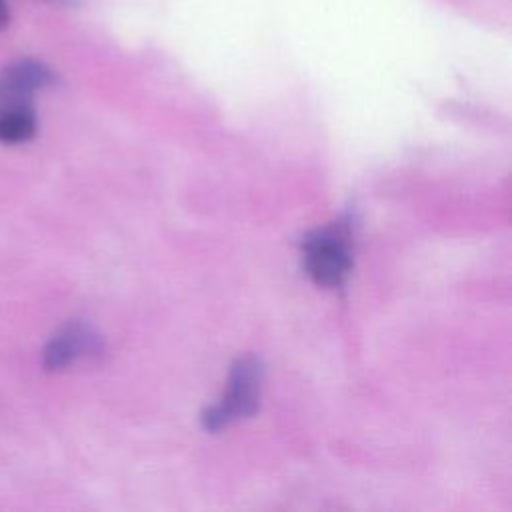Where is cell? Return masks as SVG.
<instances>
[{
	"label": "cell",
	"mask_w": 512,
	"mask_h": 512,
	"mask_svg": "<svg viewBox=\"0 0 512 512\" xmlns=\"http://www.w3.org/2000/svg\"><path fill=\"white\" fill-rule=\"evenodd\" d=\"M304 266L310 278L322 286H340L352 268V226L342 216L302 238Z\"/></svg>",
	"instance_id": "6da1fadb"
},
{
	"label": "cell",
	"mask_w": 512,
	"mask_h": 512,
	"mask_svg": "<svg viewBox=\"0 0 512 512\" xmlns=\"http://www.w3.org/2000/svg\"><path fill=\"white\" fill-rule=\"evenodd\" d=\"M262 378L264 366L256 356L238 358L232 364L224 398L202 414V426L210 432H216L240 418L252 416L260 404Z\"/></svg>",
	"instance_id": "7a4b0ae2"
},
{
	"label": "cell",
	"mask_w": 512,
	"mask_h": 512,
	"mask_svg": "<svg viewBox=\"0 0 512 512\" xmlns=\"http://www.w3.org/2000/svg\"><path fill=\"white\" fill-rule=\"evenodd\" d=\"M54 82L56 74L44 62L32 58L16 60L0 72V108L32 104V94Z\"/></svg>",
	"instance_id": "3957f363"
},
{
	"label": "cell",
	"mask_w": 512,
	"mask_h": 512,
	"mask_svg": "<svg viewBox=\"0 0 512 512\" xmlns=\"http://www.w3.org/2000/svg\"><path fill=\"white\" fill-rule=\"evenodd\" d=\"M100 336L84 322H72L64 326L44 350V366L48 370H60L70 366L82 356L100 352Z\"/></svg>",
	"instance_id": "277c9868"
},
{
	"label": "cell",
	"mask_w": 512,
	"mask_h": 512,
	"mask_svg": "<svg viewBox=\"0 0 512 512\" xmlns=\"http://www.w3.org/2000/svg\"><path fill=\"white\" fill-rule=\"evenodd\" d=\"M36 132V114L32 104L0 108V142H26Z\"/></svg>",
	"instance_id": "5b68a950"
},
{
	"label": "cell",
	"mask_w": 512,
	"mask_h": 512,
	"mask_svg": "<svg viewBox=\"0 0 512 512\" xmlns=\"http://www.w3.org/2000/svg\"><path fill=\"white\" fill-rule=\"evenodd\" d=\"M10 24V8L6 0H0V30H4Z\"/></svg>",
	"instance_id": "8992f818"
},
{
	"label": "cell",
	"mask_w": 512,
	"mask_h": 512,
	"mask_svg": "<svg viewBox=\"0 0 512 512\" xmlns=\"http://www.w3.org/2000/svg\"><path fill=\"white\" fill-rule=\"evenodd\" d=\"M46 2H56V4H76V0H46Z\"/></svg>",
	"instance_id": "52a82bcc"
}]
</instances>
